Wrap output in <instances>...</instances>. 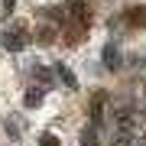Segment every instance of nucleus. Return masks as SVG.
<instances>
[{
    "label": "nucleus",
    "instance_id": "f257e3e1",
    "mask_svg": "<svg viewBox=\"0 0 146 146\" xmlns=\"http://www.w3.org/2000/svg\"><path fill=\"white\" fill-rule=\"evenodd\" d=\"M3 46H7V49H20V39H10V36H7V39H3Z\"/></svg>",
    "mask_w": 146,
    "mask_h": 146
},
{
    "label": "nucleus",
    "instance_id": "f03ea898",
    "mask_svg": "<svg viewBox=\"0 0 146 146\" xmlns=\"http://www.w3.org/2000/svg\"><path fill=\"white\" fill-rule=\"evenodd\" d=\"M42 146H55V136H42Z\"/></svg>",
    "mask_w": 146,
    "mask_h": 146
}]
</instances>
